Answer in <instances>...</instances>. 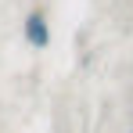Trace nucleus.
<instances>
[{"label":"nucleus","instance_id":"1","mask_svg":"<svg viewBox=\"0 0 133 133\" xmlns=\"http://www.w3.org/2000/svg\"><path fill=\"white\" fill-rule=\"evenodd\" d=\"M22 32H25V43L32 50H47L50 47V25H47L43 11H29L25 22H22Z\"/></svg>","mask_w":133,"mask_h":133}]
</instances>
